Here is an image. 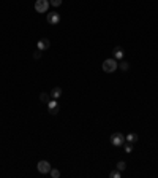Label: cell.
Masks as SVG:
<instances>
[{
    "label": "cell",
    "instance_id": "14",
    "mask_svg": "<svg viewBox=\"0 0 158 178\" xmlns=\"http://www.w3.org/2000/svg\"><path fill=\"white\" fill-rule=\"evenodd\" d=\"M49 173H51V176H52V178H60V172H59L57 169H51V172H49Z\"/></svg>",
    "mask_w": 158,
    "mask_h": 178
},
{
    "label": "cell",
    "instance_id": "6",
    "mask_svg": "<svg viewBox=\"0 0 158 178\" xmlns=\"http://www.w3.org/2000/svg\"><path fill=\"white\" fill-rule=\"evenodd\" d=\"M37 169H38L40 173H49V172H51V164H49L47 161H40V162L37 164Z\"/></svg>",
    "mask_w": 158,
    "mask_h": 178
},
{
    "label": "cell",
    "instance_id": "16",
    "mask_svg": "<svg viewBox=\"0 0 158 178\" xmlns=\"http://www.w3.org/2000/svg\"><path fill=\"white\" fill-rule=\"evenodd\" d=\"M131 151H133V143H128V142H126V145H125V153H128V154H130Z\"/></svg>",
    "mask_w": 158,
    "mask_h": 178
},
{
    "label": "cell",
    "instance_id": "11",
    "mask_svg": "<svg viewBox=\"0 0 158 178\" xmlns=\"http://www.w3.org/2000/svg\"><path fill=\"white\" fill-rule=\"evenodd\" d=\"M40 100L43 102V104H47V102L51 100V94H47V92H41V94H40Z\"/></svg>",
    "mask_w": 158,
    "mask_h": 178
},
{
    "label": "cell",
    "instance_id": "15",
    "mask_svg": "<svg viewBox=\"0 0 158 178\" xmlns=\"http://www.w3.org/2000/svg\"><path fill=\"white\" fill-rule=\"evenodd\" d=\"M109 176H111V178H120V170H117V169L112 170V172L109 173Z\"/></svg>",
    "mask_w": 158,
    "mask_h": 178
},
{
    "label": "cell",
    "instance_id": "4",
    "mask_svg": "<svg viewBox=\"0 0 158 178\" xmlns=\"http://www.w3.org/2000/svg\"><path fill=\"white\" fill-rule=\"evenodd\" d=\"M47 113L52 115V116H56V115L59 113V104L56 102V99H51V100L47 102Z\"/></svg>",
    "mask_w": 158,
    "mask_h": 178
},
{
    "label": "cell",
    "instance_id": "3",
    "mask_svg": "<svg viewBox=\"0 0 158 178\" xmlns=\"http://www.w3.org/2000/svg\"><path fill=\"white\" fill-rule=\"evenodd\" d=\"M49 0H37L35 2V10L37 13H46L49 10Z\"/></svg>",
    "mask_w": 158,
    "mask_h": 178
},
{
    "label": "cell",
    "instance_id": "18",
    "mask_svg": "<svg viewBox=\"0 0 158 178\" xmlns=\"http://www.w3.org/2000/svg\"><path fill=\"white\" fill-rule=\"evenodd\" d=\"M41 54H43V51H41V49H37L35 53H33V57H35V59H40Z\"/></svg>",
    "mask_w": 158,
    "mask_h": 178
},
{
    "label": "cell",
    "instance_id": "8",
    "mask_svg": "<svg viewBox=\"0 0 158 178\" xmlns=\"http://www.w3.org/2000/svg\"><path fill=\"white\" fill-rule=\"evenodd\" d=\"M123 56H125L123 48H122V46H116V48H114V59H116V61H120V59H123Z\"/></svg>",
    "mask_w": 158,
    "mask_h": 178
},
{
    "label": "cell",
    "instance_id": "13",
    "mask_svg": "<svg viewBox=\"0 0 158 178\" xmlns=\"http://www.w3.org/2000/svg\"><path fill=\"white\" fill-rule=\"evenodd\" d=\"M116 169H117V170H120V172H123V170L126 169V162H125V161H119Z\"/></svg>",
    "mask_w": 158,
    "mask_h": 178
},
{
    "label": "cell",
    "instance_id": "12",
    "mask_svg": "<svg viewBox=\"0 0 158 178\" xmlns=\"http://www.w3.org/2000/svg\"><path fill=\"white\" fill-rule=\"evenodd\" d=\"M119 68L123 70V72H126V70L130 68V64H128L126 61H120V62H119Z\"/></svg>",
    "mask_w": 158,
    "mask_h": 178
},
{
    "label": "cell",
    "instance_id": "5",
    "mask_svg": "<svg viewBox=\"0 0 158 178\" xmlns=\"http://www.w3.org/2000/svg\"><path fill=\"white\" fill-rule=\"evenodd\" d=\"M46 21L51 24V25H56V24H59L60 22V14L59 13H47V16H46Z\"/></svg>",
    "mask_w": 158,
    "mask_h": 178
},
{
    "label": "cell",
    "instance_id": "7",
    "mask_svg": "<svg viewBox=\"0 0 158 178\" xmlns=\"http://www.w3.org/2000/svg\"><path fill=\"white\" fill-rule=\"evenodd\" d=\"M49 46H51V41H49L47 38H41V40L37 43V48H38V49H41V51L49 49Z\"/></svg>",
    "mask_w": 158,
    "mask_h": 178
},
{
    "label": "cell",
    "instance_id": "10",
    "mask_svg": "<svg viewBox=\"0 0 158 178\" xmlns=\"http://www.w3.org/2000/svg\"><path fill=\"white\" fill-rule=\"evenodd\" d=\"M138 134H128L126 137H125V142H128V143H136L138 142Z\"/></svg>",
    "mask_w": 158,
    "mask_h": 178
},
{
    "label": "cell",
    "instance_id": "2",
    "mask_svg": "<svg viewBox=\"0 0 158 178\" xmlns=\"http://www.w3.org/2000/svg\"><path fill=\"white\" fill-rule=\"evenodd\" d=\"M111 143L114 145V146H122V145H125V135L123 134H120V132H116V134H112L111 135Z\"/></svg>",
    "mask_w": 158,
    "mask_h": 178
},
{
    "label": "cell",
    "instance_id": "1",
    "mask_svg": "<svg viewBox=\"0 0 158 178\" xmlns=\"http://www.w3.org/2000/svg\"><path fill=\"white\" fill-rule=\"evenodd\" d=\"M101 68H103V72H106V73H114L117 68H119V62L112 57V59H106L103 62V65H101Z\"/></svg>",
    "mask_w": 158,
    "mask_h": 178
},
{
    "label": "cell",
    "instance_id": "9",
    "mask_svg": "<svg viewBox=\"0 0 158 178\" xmlns=\"http://www.w3.org/2000/svg\"><path fill=\"white\" fill-rule=\"evenodd\" d=\"M62 92H63V91H62V88H59V86H57V88H54V89L51 91V97L57 100L59 97H62Z\"/></svg>",
    "mask_w": 158,
    "mask_h": 178
},
{
    "label": "cell",
    "instance_id": "17",
    "mask_svg": "<svg viewBox=\"0 0 158 178\" xmlns=\"http://www.w3.org/2000/svg\"><path fill=\"white\" fill-rule=\"evenodd\" d=\"M49 3L52 7H60L62 5V0H49Z\"/></svg>",
    "mask_w": 158,
    "mask_h": 178
}]
</instances>
